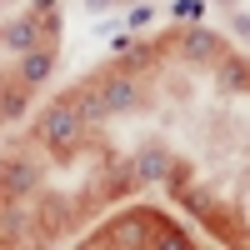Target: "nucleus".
Instances as JSON below:
<instances>
[{
	"instance_id": "obj_12",
	"label": "nucleus",
	"mask_w": 250,
	"mask_h": 250,
	"mask_svg": "<svg viewBox=\"0 0 250 250\" xmlns=\"http://www.w3.org/2000/svg\"><path fill=\"white\" fill-rule=\"evenodd\" d=\"M40 5H50V0H40Z\"/></svg>"
},
{
	"instance_id": "obj_6",
	"label": "nucleus",
	"mask_w": 250,
	"mask_h": 250,
	"mask_svg": "<svg viewBox=\"0 0 250 250\" xmlns=\"http://www.w3.org/2000/svg\"><path fill=\"white\" fill-rule=\"evenodd\" d=\"M5 185H10V190H30V185H35V170H30V165H10V170H5Z\"/></svg>"
},
{
	"instance_id": "obj_10",
	"label": "nucleus",
	"mask_w": 250,
	"mask_h": 250,
	"mask_svg": "<svg viewBox=\"0 0 250 250\" xmlns=\"http://www.w3.org/2000/svg\"><path fill=\"white\" fill-rule=\"evenodd\" d=\"M230 25H235V35H240V40H250V15H235Z\"/></svg>"
},
{
	"instance_id": "obj_5",
	"label": "nucleus",
	"mask_w": 250,
	"mask_h": 250,
	"mask_svg": "<svg viewBox=\"0 0 250 250\" xmlns=\"http://www.w3.org/2000/svg\"><path fill=\"white\" fill-rule=\"evenodd\" d=\"M5 45L10 50H30L35 45V20H15V25L5 30Z\"/></svg>"
},
{
	"instance_id": "obj_2",
	"label": "nucleus",
	"mask_w": 250,
	"mask_h": 250,
	"mask_svg": "<svg viewBox=\"0 0 250 250\" xmlns=\"http://www.w3.org/2000/svg\"><path fill=\"white\" fill-rule=\"evenodd\" d=\"M185 55H190V60H210V55H215V35L200 30V25L185 30Z\"/></svg>"
},
{
	"instance_id": "obj_3",
	"label": "nucleus",
	"mask_w": 250,
	"mask_h": 250,
	"mask_svg": "<svg viewBox=\"0 0 250 250\" xmlns=\"http://www.w3.org/2000/svg\"><path fill=\"white\" fill-rule=\"evenodd\" d=\"M135 105V85H130V80H110V85H105V110H130Z\"/></svg>"
},
{
	"instance_id": "obj_7",
	"label": "nucleus",
	"mask_w": 250,
	"mask_h": 250,
	"mask_svg": "<svg viewBox=\"0 0 250 250\" xmlns=\"http://www.w3.org/2000/svg\"><path fill=\"white\" fill-rule=\"evenodd\" d=\"M160 170H165V155H160V150H145V155H140V175H145V180H155Z\"/></svg>"
},
{
	"instance_id": "obj_4",
	"label": "nucleus",
	"mask_w": 250,
	"mask_h": 250,
	"mask_svg": "<svg viewBox=\"0 0 250 250\" xmlns=\"http://www.w3.org/2000/svg\"><path fill=\"white\" fill-rule=\"evenodd\" d=\"M20 75H25L30 85H40V80L50 75V55H45V50H25V65H20Z\"/></svg>"
},
{
	"instance_id": "obj_8",
	"label": "nucleus",
	"mask_w": 250,
	"mask_h": 250,
	"mask_svg": "<svg viewBox=\"0 0 250 250\" xmlns=\"http://www.w3.org/2000/svg\"><path fill=\"white\" fill-rule=\"evenodd\" d=\"M175 15L180 20H200V0H175Z\"/></svg>"
},
{
	"instance_id": "obj_1",
	"label": "nucleus",
	"mask_w": 250,
	"mask_h": 250,
	"mask_svg": "<svg viewBox=\"0 0 250 250\" xmlns=\"http://www.w3.org/2000/svg\"><path fill=\"white\" fill-rule=\"evenodd\" d=\"M75 130H80V115H75V110H65V105H50L45 115H40V135H45L50 145H70V140H75Z\"/></svg>"
},
{
	"instance_id": "obj_9",
	"label": "nucleus",
	"mask_w": 250,
	"mask_h": 250,
	"mask_svg": "<svg viewBox=\"0 0 250 250\" xmlns=\"http://www.w3.org/2000/svg\"><path fill=\"white\" fill-rule=\"evenodd\" d=\"M150 20H155V10H145V5H140V10H130V30H140V25H150Z\"/></svg>"
},
{
	"instance_id": "obj_11",
	"label": "nucleus",
	"mask_w": 250,
	"mask_h": 250,
	"mask_svg": "<svg viewBox=\"0 0 250 250\" xmlns=\"http://www.w3.org/2000/svg\"><path fill=\"white\" fill-rule=\"evenodd\" d=\"M85 5H90V10H100V5H105V0H85Z\"/></svg>"
}]
</instances>
